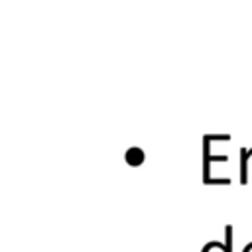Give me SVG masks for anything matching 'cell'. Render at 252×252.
I'll return each instance as SVG.
<instances>
[{
	"label": "cell",
	"instance_id": "1",
	"mask_svg": "<svg viewBox=\"0 0 252 252\" xmlns=\"http://www.w3.org/2000/svg\"><path fill=\"white\" fill-rule=\"evenodd\" d=\"M201 252H228V250H226L224 244H220V242H217V240H211V242H207V244L203 246Z\"/></svg>",
	"mask_w": 252,
	"mask_h": 252
}]
</instances>
